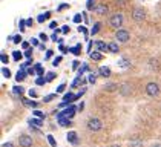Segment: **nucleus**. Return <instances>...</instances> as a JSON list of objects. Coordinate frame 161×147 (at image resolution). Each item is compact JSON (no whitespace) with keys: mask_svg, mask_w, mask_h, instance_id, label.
Instances as JSON below:
<instances>
[{"mask_svg":"<svg viewBox=\"0 0 161 147\" xmlns=\"http://www.w3.org/2000/svg\"><path fill=\"white\" fill-rule=\"evenodd\" d=\"M86 126L91 132H100V130L103 129V121H101L100 118H94V117H92V118L87 120Z\"/></svg>","mask_w":161,"mask_h":147,"instance_id":"1","label":"nucleus"},{"mask_svg":"<svg viewBox=\"0 0 161 147\" xmlns=\"http://www.w3.org/2000/svg\"><path fill=\"white\" fill-rule=\"evenodd\" d=\"M123 22H124V17H123V14H120V12L111 15V19H109V24H111L112 28H115V29H120L123 26Z\"/></svg>","mask_w":161,"mask_h":147,"instance_id":"2","label":"nucleus"},{"mask_svg":"<svg viewBox=\"0 0 161 147\" xmlns=\"http://www.w3.org/2000/svg\"><path fill=\"white\" fill-rule=\"evenodd\" d=\"M115 38H117V41H118V43H127V41H129V38H130V34H129L126 29H117V32H115Z\"/></svg>","mask_w":161,"mask_h":147,"instance_id":"3","label":"nucleus"},{"mask_svg":"<svg viewBox=\"0 0 161 147\" xmlns=\"http://www.w3.org/2000/svg\"><path fill=\"white\" fill-rule=\"evenodd\" d=\"M132 19H134V22H136V23L144 22V19H146L144 9H143V8H135V9L132 11Z\"/></svg>","mask_w":161,"mask_h":147,"instance_id":"4","label":"nucleus"},{"mask_svg":"<svg viewBox=\"0 0 161 147\" xmlns=\"http://www.w3.org/2000/svg\"><path fill=\"white\" fill-rule=\"evenodd\" d=\"M146 94H147L149 97H157L158 94H160V86H158V83H147V86H146Z\"/></svg>","mask_w":161,"mask_h":147,"instance_id":"5","label":"nucleus"},{"mask_svg":"<svg viewBox=\"0 0 161 147\" xmlns=\"http://www.w3.org/2000/svg\"><path fill=\"white\" fill-rule=\"evenodd\" d=\"M19 144L20 147H32V138L29 135H22L19 138Z\"/></svg>","mask_w":161,"mask_h":147,"instance_id":"6","label":"nucleus"},{"mask_svg":"<svg viewBox=\"0 0 161 147\" xmlns=\"http://www.w3.org/2000/svg\"><path fill=\"white\" fill-rule=\"evenodd\" d=\"M120 94L123 97H130L132 95V86L129 84V83H123V84L120 86Z\"/></svg>","mask_w":161,"mask_h":147,"instance_id":"7","label":"nucleus"},{"mask_svg":"<svg viewBox=\"0 0 161 147\" xmlns=\"http://www.w3.org/2000/svg\"><path fill=\"white\" fill-rule=\"evenodd\" d=\"M108 11H109V8H108V5H104V3H98V5L95 6V9H94V12L98 14V15H106Z\"/></svg>","mask_w":161,"mask_h":147,"instance_id":"8","label":"nucleus"},{"mask_svg":"<svg viewBox=\"0 0 161 147\" xmlns=\"http://www.w3.org/2000/svg\"><path fill=\"white\" fill-rule=\"evenodd\" d=\"M22 103L25 104L26 107H34V109H37V107H38V103H37V101H34V100H28V98H22Z\"/></svg>","mask_w":161,"mask_h":147,"instance_id":"9","label":"nucleus"},{"mask_svg":"<svg viewBox=\"0 0 161 147\" xmlns=\"http://www.w3.org/2000/svg\"><path fill=\"white\" fill-rule=\"evenodd\" d=\"M95 48H97V51H100V52H106V51L109 49V45H106L104 41H95Z\"/></svg>","mask_w":161,"mask_h":147,"instance_id":"10","label":"nucleus"},{"mask_svg":"<svg viewBox=\"0 0 161 147\" xmlns=\"http://www.w3.org/2000/svg\"><path fill=\"white\" fill-rule=\"evenodd\" d=\"M64 117H68V118H72L74 117V113H75V106H71V107H68L66 110H63L62 112Z\"/></svg>","mask_w":161,"mask_h":147,"instance_id":"11","label":"nucleus"},{"mask_svg":"<svg viewBox=\"0 0 161 147\" xmlns=\"http://www.w3.org/2000/svg\"><path fill=\"white\" fill-rule=\"evenodd\" d=\"M68 141H69L71 144H77V143H78L77 133H75V132H69V133H68Z\"/></svg>","mask_w":161,"mask_h":147,"instance_id":"12","label":"nucleus"},{"mask_svg":"<svg viewBox=\"0 0 161 147\" xmlns=\"http://www.w3.org/2000/svg\"><path fill=\"white\" fill-rule=\"evenodd\" d=\"M98 72H100L101 77H106V78H108V77L111 75V69H109L108 66H101V68L98 69Z\"/></svg>","mask_w":161,"mask_h":147,"instance_id":"13","label":"nucleus"},{"mask_svg":"<svg viewBox=\"0 0 161 147\" xmlns=\"http://www.w3.org/2000/svg\"><path fill=\"white\" fill-rule=\"evenodd\" d=\"M118 87H120V86L115 84V83H109V84H104V90H108V92H114V90H118Z\"/></svg>","mask_w":161,"mask_h":147,"instance_id":"14","label":"nucleus"},{"mask_svg":"<svg viewBox=\"0 0 161 147\" xmlns=\"http://www.w3.org/2000/svg\"><path fill=\"white\" fill-rule=\"evenodd\" d=\"M89 55H91V58H92V60H95V61H98V60L103 58V55H101V52H100V51H94V52H91Z\"/></svg>","mask_w":161,"mask_h":147,"instance_id":"15","label":"nucleus"},{"mask_svg":"<svg viewBox=\"0 0 161 147\" xmlns=\"http://www.w3.org/2000/svg\"><path fill=\"white\" fill-rule=\"evenodd\" d=\"M129 144H130V147H143V141L138 139V138H134V139L129 141Z\"/></svg>","mask_w":161,"mask_h":147,"instance_id":"16","label":"nucleus"},{"mask_svg":"<svg viewBox=\"0 0 161 147\" xmlns=\"http://www.w3.org/2000/svg\"><path fill=\"white\" fill-rule=\"evenodd\" d=\"M75 100H77V97H75L74 94H71V92H69V94H66L64 98H63V101H64V103H71V101H75Z\"/></svg>","mask_w":161,"mask_h":147,"instance_id":"17","label":"nucleus"},{"mask_svg":"<svg viewBox=\"0 0 161 147\" xmlns=\"http://www.w3.org/2000/svg\"><path fill=\"white\" fill-rule=\"evenodd\" d=\"M25 77H26L25 69H22V71H19V72H17V75H15V80H17V81H23V80H25Z\"/></svg>","mask_w":161,"mask_h":147,"instance_id":"18","label":"nucleus"},{"mask_svg":"<svg viewBox=\"0 0 161 147\" xmlns=\"http://www.w3.org/2000/svg\"><path fill=\"white\" fill-rule=\"evenodd\" d=\"M109 51L114 52V54H117V52L120 51V48H118V45H117V43H109Z\"/></svg>","mask_w":161,"mask_h":147,"instance_id":"19","label":"nucleus"},{"mask_svg":"<svg viewBox=\"0 0 161 147\" xmlns=\"http://www.w3.org/2000/svg\"><path fill=\"white\" fill-rule=\"evenodd\" d=\"M95 6H97V5H95V2H94V0H87L86 8H87V9H89V11H92V9H95Z\"/></svg>","mask_w":161,"mask_h":147,"instance_id":"20","label":"nucleus"},{"mask_svg":"<svg viewBox=\"0 0 161 147\" xmlns=\"http://www.w3.org/2000/svg\"><path fill=\"white\" fill-rule=\"evenodd\" d=\"M100 28H101V23H95L94 24V28L91 29V34H92V35H94V34H97V32L100 31Z\"/></svg>","mask_w":161,"mask_h":147,"instance_id":"21","label":"nucleus"},{"mask_svg":"<svg viewBox=\"0 0 161 147\" xmlns=\"http://www.w3.org/2000/svg\"><path fill=\"white\" fill-rule=\"evenodd\" d=\"M118 64H120L121 68H127V66H129L130 63H129V60H127V58H121V60L118 61Z\"/></svg>","mask_w":161,"mask_h":147,"instance_id":"22","label":"nucleus"},{"mask_svg":"<svg viewBox=\"0 0 161 147\" xmlns=\"http://www.w3.org/2000/svg\"><path fill=\"white\" fill-rule=\"evenodd\" d=\"M31 124H34V126H37V127H40L43 122H42V118H32L31 120Z\"/></svg>","mask_w":161,"mask_h":147,"instance_id":"23","label":"nucleus"},{"mask_svg":"<svg viewBox=\"0 0 161 147\" xmlns=\"http://www.w3.org/2000/svg\"><path fill=\"white\" fill-rule=\"evenodd\" d=\"M51 14L49 12H46V14H43V15H38V22H40V23H43V22H45V20H46V19H48V17H49Z\"/></svg>","mask_w":161,"mask_h":147,"instance_id":"24","label":"nucleus"},{"mask_svg":"<svg viewBox=\"0 0 161 147\" xmlns=\"http://www.w3.org/2000/svg\"><path fill=\"white\" fill-rule=\"evenodd\" d=\"M48 141H49V144L52 147H57V143H55V139H54V136H52V135H48Z\"/></svg>","mask_w":161,"mask_h":147,"instance_id":"25","label":"nucleus"},{"mask_svg":"<svg viewBox=\"0 0 161 147\" xmlns=\"http://www.w3.org/2000/svg\"><path fill=\"white\" fill-rule=\"evenodd\" d=\"M2 74H3V77H6V78H9V77H11V71H9V69H6V68H3V69H2Z\"/></svg>","mask_w":161,"mask_h":147,"instance_id":"26","label":"nucleus"},{"mask_svg":"<svg viewBox=\"0 0 161 147\" xmlns=\"http://www.w3.org/2000/svg\"><path fill=\"white\" fill-rule=\"evenodd\" d=\"M0 60H2V63H5V64H6V63L9 61V57H8L6 54H2V55H0Z\"/></svg>","mask_w":161,"mask_h":147,"instance_id":"27","label":"nucleus"},{"mask_svg":"<svg viewBox=\"0 0 161 147\" xmlns=\"http://www.w3.org/2000/svg\"><path fill=\"white\" fill-rule=\"evenodd\" d=\"M34 115L38 117V118H42V120H45V113H43V112H40V110H34Z\"/></svg>","mask_w":161,"mask_h":147,"instance_id":"28","label":"nucleus"},{"mask_svg":"<svg viewBox=\"0 0 161 147\" xmlns=\"http://www.w3.org/2000/svg\"><path fill=\"white\" fill-rule=\"evenodd\" d=\"M95 81H97V75H95V74H91V75H89V83L94 84Z\"/></svg>","mask_w":161,"mask_h":147,"instance_id":"29","label":"nucleus"},{"mask_svg":"<svg viewBox=\"0 0 161 147\" xmlns=\"http://www.w3.org/2000/svg\"><path fill=\"white\" fill-rule=\"evenodd\" d=\"M22 92H23V87H22V86H15V87H14V94L19 95V94H22Z\"/></svg>","mask_w":161,"mask_h":147,"instance_id":"30","label":"nucleus"},{"mask_svg":"<svg viewBox=\"0 0 161 147\" xmlns=\"http://www.w3.org/2000/svg\"><path fill=\"white\" fill-rule=\"evenodd\" d=\"M13 57H14V60H20V58H22V54H20V52H19V51H15V52H14L13 54Z\"/></svg>","mask_w":161,"mask_h":147,"instance_id":"31","label":"nucleus"},{"mask_svg":"<svg viewBox=\"0 0 161 147\" xmlns=\"http://www.w3.org/2000/svg\"><path fill=\"white\" fill-rule=\"evenodd\" d=\"M46 81H48L46 78H42V77H40V78H37V80H36V84H45Z\"/></svg>","mask_w":161,"mask_h":147,"instance_id":"32","label":"nucleus"},{"mask_svg":"<svg viewBox=\"0 0 161 147\" xmlns=\"http://www.w3.org/2000/svg\"><path fill=\"white\" fill-rule=\"evenodd\" d=\"M36 71H37V75H43V69H42V66L40 64H36V68H34Z\"/></svg>","mask_w":161,"mask_h":147,"instance_id":"33","label":"nucleus"},{"mask_svg":"<svg viewBox=\"0 0 161 147\" xmlns=\"http://www.w3.org/2000/svg\"><path fill=\"white\" fill-rule=\"evenodd\" d=\"M60 61H62V57H57L55 60L52 61V64H54V66H58V64H60Z\"/></svg>","mask_w":161,"mask_h":147,"instance_id":"34","label":"nucleus"},{"mask_svg":"<svg viewBox=\"0 0 161 147\" xmlns=\"http://www.w3.org/2000/svg\"><path fill=\"white\" fill-rule=\"evenodd\" d=\"M52 98H55V95L52 94V95H48V97H45V103H49V101H52Z\"/></svg>","mask_w":161,"mask_h":147,"instance_id":"35","label":"nucleus"},{"mask_svg":"<svg viewBox=\"0 0 161 147\" xmlns=\"http://www.w3.org/2000/svg\"><path fill=\"white\" fill-rule=\"evenodd\" d=\"M85 71H87V66H86V64H85V66H83V68H80V69H78V75H80V77H81V74L85 72Z\"/></svg>","mask_w":161,"mask_h":147,"instance_id":"36","label":"nucleus"},{"mask_svg":"<svg viewBox=\"0 0 161 147\" xmlns=\"http://www.w3.org/2000/svg\"><path fill=\"white\" fill-rule=\"evenodd\" d=\"M74 22L75 23H80V22H81V15H80V14H77L74 17Z\"/></svg>","mask_w":161,"mask_h":147,"instance_id":"37","label":"nucleus"},{"mask_svg":"<svg viewBox=\"0 0 161 147\" xmlns=\"http://www.w3.org/2000/svg\"><path fill=\"white\" fill-rule=\"evenodd\" d=\"M13 41H14V43H20V41H22V37H20V35H15L13 38Z\"/></svg>","mask_w":161,"mask_h":147,"instance_id":"38","label":"nucleus"},{"mask_svg":"<svg viewBox=\"0 0 161 147\" xmlns=\"http://www.w3.org/2000/svg\"><path fill=\"white\" fill-rule=\"evenodd\" d=\"M54 77H55V74L49 72V74H48V77H46V80H48V81H51V80H54Z\"/></svg>","mask_w":161,"mask_h":147,"instance_id":"39","label":"nucleus"},{"mask_svg":"<svg viewBox=\"0 0 161 147\" xmlns=\"http://www.w3.org/2000/svg\"><path fill=\"white\" fill-rule=\"evenodd\" d=\"M71 51H72L74 54H80V46H75V48H72Z\"/></svg>","mask_w":161,"mask_h":147,"instance_id":"40","label":"nucleus"},{"mask_svg":"<svg viewBox=\"0 0 161 147\" xmlns=\"http://www.w3.org/2000/svg\"><path fill=\"white\" fill-rule=\"evenodd\" d=\"M29 97H37V92H36L34 89H31V90H29Z\"/></svg>","mask_w":161,"mask_h":147,"instance_id":"41","label":"nucleus"},{"mask_svg":"<svg viewBox=\"0 0 161 147\" xmlns=\"http://www.w3.org/2000/svg\"><path fill=\"white\" fill-rule=\"evenodd\" d=\"M40 40H42V41H46V40H48V35H46V34H40Z\"/></svg>","mask_w":161,"mask_h":147,"instance_id":"42","label":"nucleus"},{"mask_svg":"<svg viewBox=\"0 0 161 147\" xmlns=\"http://www.w3.org/2000/svg\"><path fill=\"white\" fill-rule=\"evenodd\" d=\"M25 24H26L25 20H20V31H23V29H25Z\"/></svg>","mask_w":161,"mask_h":147,"instance_id":"43","label":"nucleus"},{"mask_svg":"<svg viewBox=\"0 0 161 147\" xmlns=\"http://www.w3.org/2000/svg\"><path fill=\"white\" fill-rule=\"evenodd\" d=\"M25 55L28 57V58H31V55H32V51H31V49H28V51L25 52Z\"/></svg>","mask_w":161,"mask_h":147,"instance_id":"44","label":"nucleus"},{"mask_svg":"<svg viewBox=\"0 0 161 147\" xmlns=\"http://www.w3.org/2000/svg\"><path fill=\"white\" fill-rule=\"evenodd\" d=\"M64 87H66V84H60L58 86V89H57V92H63V90H64Z\"/></svg>","mask_w":161,"mask_h":147,"instance_id":"45","label":"nucleus"},{"mask_svg":"<svg viewBox=\"0 0 161 147\" xmlns=\"http://www.w3.org/2000/svg\"><path fill=\"white\" fill-rule=\"evenodd\" d=\"M2 147H14V144H13V143H3V144H2Z\"/></svg>","mask_w":161,"mask_h":147,"instance_id":"46","label":"nucleus"},{"mask_svg":"<svg viewBox=\"0 0 161 147\" xmlns=\"http://www.w3.org/2000/svg\"><path fill=\"white\" fill-rule=\"evenodd\" d=\"M78 31H80V32H83V34H86V32H87L85 26H80V28H78Z\"/></svg>","mask_w":161,"mask_h":147,"instance_id":"47","label":"nucleus"},{"mask_svg":"<svg viewBox=\"0 0 161 147\" xmlns=\"http://www.w3.org/2000/svg\"><path fill=\"white\" fill-rule=\"evenodd\" d=\"M31 43H32L34 46H37V45H38V40H37V38H32V40H31Z\"/></svg>","mask_w":161,"mask_h":147,"instance_id":"48","label":"nucleus"},{"mask_svg":"<svg viewBox=\"0 0 161 147\" xmlns=\"http://www.w3.org/2000/svg\"><path fill=\"white\" fill-rule=\"evenodd\" d=\"M63 32L66 34V32H69V26H63V29H62Z\"/></svg>","mask_w":161,"mask_h":147,"instance_id":"49","label":"nucleus"},{"mask_svg":"<svg viewBox=\"0 0 161 147\" xmlns=\"http://www.w3.org/2000/svg\"><path fill=\"white\" fill-rule=\"evenodd\" d=\"M51 57H52V51H48L46 52V58H51Z\"/></svg>","mask_w":161,"mask_h":147,"instance_id":"50","label":"nucleus"},{"mask_svg":"<svg viewBox=\"0 0 161 147\" xmlns=\"http://www.w3.org/2000/svg\"><path fill=\"white\" fill-rule=\"evenodd\" d=\"M77 68H78V61H74L72 63V69H77Z\"/></svg>","mask_w":161,"mask_h":147,"instance_id":"51","label":"nucleus"},{"mask_svg":"<svg viewBox=\"0 0 161 147\" xmlns=\"http://www.w3.org/2000/svg\"><path fill=\"white\" fill-rule=\"evenodd\" d=\"M55 26H57V23H55V22H52V23L49 24V28H51V29H55Z\"/></svg>","mask_w":161,"mask_h":147,"instance_id":"52","label":"nucleus"},{"mask_svg":"<svg viewBox=\"0 0 161 147\" xmlns=\"http://www.w3.org/2000/svg\"><path fill=\"white\" fill-rule=\"evenodd\" d=\"M22 46H23V49H28V46H29V43H26V41H23V43H22Z\"/></svg>","mask_w":161,"mask_h":147,"instance_id":"53","label":"nucleus"},{"mask_svg":"<svg viewBox=\"0 0 161 147\" xmlns=\"http://www.w3.org/2000/svg\"><path fill=\"white\" fill-rule=\"evenodd\" d=\"M26 24H28V26H32V19H29V20H26Z\"/></svg>","mask_w":161,"mask_h":147,"instance_id":"54","label":"nucleus"},{"mask_svg":"<svg viewBox=\"0 0 161 147\" xmlns=\"http://www.w3.org/2000/svg\"><path fill=\"white\" fill-rule=\"evenodd\" d=\"M52 40H54V41H57V32H54V34H52Z\"/></svg>","mask_w":161,"mask_h":147,"instance_id":"55","label":"nucleus"},{"mask_svg":"<svg viewBox=\"0 0 161 147\" xmlns=\"http://www.w3.org/2000/svg\"><path fill=\"white\" fill-rule=\"evenodd\" d=\"M150 147H161V144H152Z\"/></svg>","mask_w":161,"mask_h":147,"instance_id":"56","label":"nucleus"},{"mask_svg":"<svg viewBox=\"0 0 161 147\" xmlns=\"http://www.w3.org/2000/svg\"><path fill=\"white\" fill-rule=\"evenodd\" d=\"M111 147H121L120 144H114V146H111Z\"/></svg>","mask_w":161,"mask_h":147,"instance_id":"57","label":"nucleus"}]
</instances>
